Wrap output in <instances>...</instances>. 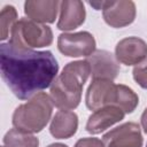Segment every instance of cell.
I'll return each mask as SVG.
<instances>
[{"label": "cell", "instance_id": "cell-1", "mask_svg": "<svg viewBox=\"0 0 147 147\" xmlns=\"http://www.w3.org/2000/svg\"><path fill=\"white\" fill-rule=\"evenodd\" d=\"M0 70L11 92L26 100L53 84L59 64L49 51L20 48L8 41L0 45Z\"/></svg>", "mask_w": 147, "mask_h": 147}, {"label": "cell", "instance_id": "cell-2", "mask_svg": "<svg viewBox=\"0 0 147 147\" xmlns=\"http://www.w3.org/2000/svg\"><path fill=\"white\" fill-rule=\"evenodd\" d=\"M91 75L90 64L84 61L68 63L51 85V99L61 110L75 109L82 99V90Z\"/></svg>", "mask_w": 147, "mask_h": 147}, {"label": "cell", "instance_id": "cell-3", "mask_svg": "<svg viewBox=\"0 0 147 147\" xmlns=\"http://www.w3.org/2000/svg\"><path fill=\"white\" fill-rule=\"evenodd\" d=\"M85 101L87 108L94 111L107 106H115L125 114H130L138 106L139 98L133 90L125 85H116L113 80L96 79L88 86Z\"/></svg>", "mask_w": 147, "mask_h": 147}, {"label": "cell", "instance_id": "cell-4", "mask_svg": "<svg viewBox=\"0 0 147 147\" xmlns=\"http://www.w3.org/2000/svg\"><path fill=\"white\" fill-rule=\"evenodd\" d=\"M53 102L49 95L39 92L26 103L18 106L13 114L15 129L28 133L40 132L51 119Z\"/></svg>", "mask_w": 147, "mask_h": 147}, {"label": "cell", "instance_id": "cell-5", "mask_svg": "<svg viewBox=\"0 0 147 147\" xmlns=\"http://www.w3.org/2000/svg\"><path fill=\"white\" fill-rule=\"evenodd\" d=\"M53 41V32L49 26L37 23L30 18H21L10 31L9 42L20 48H39L49 46Z\"/></svg>", "mask_w": 147, "mask_h": 147}, {"label": "cell", "instance_id": "cell-6", "mask_svg": "<svg viewBox=\"0 0 147 147\" xmlns=\"http://www.w3.org/2000/svg\"><path fill=\"white\" fill-rule=\"evenodd\" d=\"M57 47L62 54L70 57L90 56L95 52V39L87 31L62 33L57 38Z\"/></svg>", "mask_w": 147, "mask_h": 147}, {"label": "cell", "instance_id": "cell-7", "mask_svg": "<svg viewBox=\"0 0 147 147\" xmlns=\"http://www.w3.org/2000/svg\"><path fill=\"white\" fill-rule=\"evenodd\" d=\"M106 147H141L142 136L137 123H124L103 136Z\"/></svg>", "mask_w": 147, "mask_h": 147}, {"label": "cell", "instance_id": "cell-8", "mask_svg": "<svg viewBox=\"0 0 147 147\" xmlns=\"http://www.w3.org/2000/svg\"><path fill=\"white\" fill-rule=\"evenodd\" d=\"M102 14L108 25L113 28H123L134 21L136 5L130 0L105 1Z\"/></svg>", "mask_w": 147, "mask_h": 147}, {"label": "cell", "instance_id": "cell-9", "mask_svg": "<svg viewBox=\"0 0 147 147\" xmlns=\"http://www.w3.org/2000/svg\"><path fill=\"white\" fill-rule=\"evenodd\" d=\"M86 62L90 64L93 80H113L119 72V64L117 59L110 52L103 49H99L92 53L90 56H87Z\"/></svg>", "mask_w": 147, "mask_h": 147}, {"label": "cell", "instance_id": "cell-10", "mask_svg": "<svg viewBox=\"0 0 147 147\" xmlns=\"http://www.w3.org/2000/svg\"><path fill=\"white\" fill-rule=\"evenodd\" d=\"M116 59L125 65L139 64L147 57V44L138 37H127L116 45Z\"/></svg>", "mask_w": 147, "mask_h": 147}, {"label": "cell", "instance_id": "cell-11", "mask_svg": "<svg viewBox=\"0 0 147 147\" xmlns=\"http://www.w3.org/2000/svg\"><path fill=\"white\" fill-rule=\"evenodd\" d=\"M125 113L115 106H107L95 110L86 123V131L92 134H98L124 118Z\"/></svg>", "mask_w": 147, "mask_h": 147}, {"label": "cell", "instance_id": "cell-12", "mask_svg": "<svg viewBox=\"0 0 147 147\" xmlns=\"http://www.w3.org/2000/svg\"><path fill=\"white\" fill-rule=\"evenodd\" d=\"M85 7L78 0H64L60 5V18L57 28L60 30L69 31L78 28L85 21Z\"/></svg>", "mask_w": 147, "mask_h": 147}, {"label": "cell", "instance_id": "cell-13", "mask_svg": "<svg viewBox=\"0 0 147 147\" xmlns=\"http://www.w3.org/2000/svg\"><path fill=\"white\" fill-rule=\"evenodd\" d=\"M60 5L56 0H29L24 3V13L37 23H53Z\"/></svg>", "mask_w": 147, "mask_h": 147}, {"label": "cell", "instance_id": "cell-14", "mask_svg": "<svg viewBox=\"0 0 147 147\" xmlns=\"http://www.w3.org/2000/svg\"><path fill=\"white\" fill-rule=\"evenodd\" d=\"M78 127V117L74 111L59 110L52 119L49 131L56 139H68L74 136Z\"/></svg>", "mask_w": 147, "mask_h": 147}, {"label": "cell", "instance_id": "cell-15", "mask_svg": "<svg viewBox=\"0 0 147 147\" xmlns=\"http://www.w3.org/2000/svg\"><path fill=\"white\" fill-rule=\"evenodd\" d=\"M3 144L6 147H38L39 140L31 133L11 129L5 134Z\"/></svg>", "mask_w": 147, "mask_h": 147}, {"label": "cell", "instance_id": "cell-16", "mask_svg": "<svg viewBox=\"0 0 147 147\" xmlns=\"http://www.w3.org/2000/svg\"><path fill=\"white\" fill-rule=\"evenodd\" d=\"M17 13L13 6H6L1 10L0 14V39L5 40L9 36V31H11L13 26L16 23Z\"/></svg>", "mask_w": 147, "mask_h": 147}, {"label": "cell", "instance_id": "cell-17", "mask_svg": "<svg viewBox=\"0 0 147 147\" xmlns=\"http://www.w3.org/2000/svg\"><path fill=\"white\" fill-rule=\"evenodd\" d=\"M133 74V78L134 80L142 87L147 90V57L140 62L139 64H137L132 71Z\"/></svg>", "mask_w": 147, "mask_h": 147}, {"label": "cell", "instance_id": "cell-18", "mask_svg": "<svg viewBox=\"0 0 147 147\" xmlns=\"http://www.w3.org/2000/svg\"><path fill=\"white\" fill-rule=\"evenodd\" d=\"M75 147H105V144L98 138H83L76 142Z\"/></svg>", "mask_w": 147, "mask_h": 147}, {"label": "cell", "instance_id": "cell-19", "mask_svg": "<svg viewBox=\"0 0 147 147\" xmlns=\"http://www.w3.org/2000/svg\"><path fill=\"white\" fill-rule=\"evenodd\" d=\"M141 126H142L145 133H147V108L144 110V113L141 115Z\"/></svg>", "mask_w": 147, "mask_h": 147}, {"label": "cell", "instance_id": "cell-20", "mask_svg": "<svg viewBox=\"0 0 147 147\" xmlns=\"http://www.w3.org/2000/svg\"><path fill=\"white\" fill-rule=\"evenodd\" d=\"M47 147H68L67 145H63V144H52V145H49V146H47Z\"/></svg>", "mask_w": 147, "mask_h": 147}, {"label": "cell", "instance_id": "cell-21", "mask_svg": "<svg viewBox=\"0 0 147 147\" xmlns=\"http://www.w3.org/2000/svg\"><path fill=\"white\" fill-rule=\"evenodd\" d=\"M3 147H6V146H3Z\"/></svg>", "mask_w": 147, "mask_h": 147}, {"label": "cell", "instance_id": "cell-22", "mask_svg": "<svg viewBox=\"0 0 147 147\" xmlns=\"http://www.w3.org/2000/svg\"><path fill=\"white\" fill-rule=\"evenodd\" d=\"M146 147H147V146H146Z\"/></svg>", "mask_w": 147, "mask_h": 147}]
</instances>
